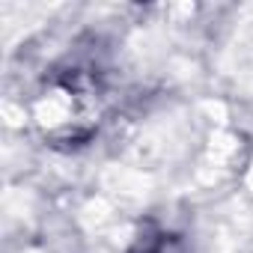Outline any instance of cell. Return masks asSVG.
Wrapping results in <instances>:
<instances>
[{
  "instance_id": "cell-1",
  "label": "cell",
  "mask_w": 253,
  "mask_h": 253,
  "mask_svg": "<svg viewBox=\"0 0 253 253\" xmlns=\"http://www.w3.org/2000/svg\"><path fill=\"white\" fill-rule=\"evenodd\" d=\"M131 253H188L182 238L173 235V232H152V235H143Z\"/></svg>"
}]
</instances>
